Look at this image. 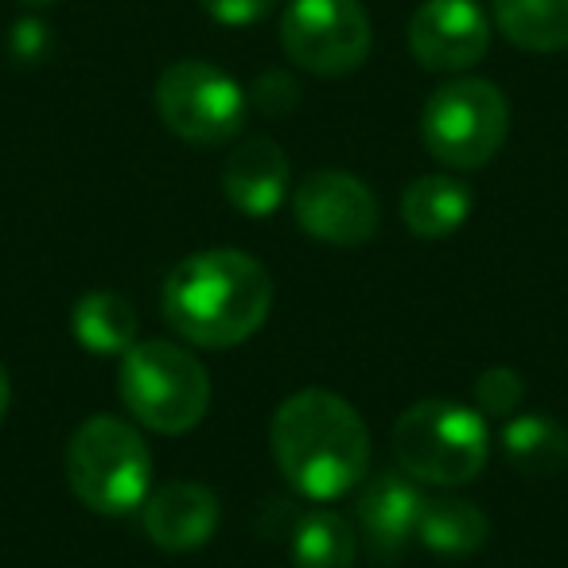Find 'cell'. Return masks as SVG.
I'll return each mask as SVG.
<instances>
[{"instance_id":"1","label":"cell","mask_w":568,"mask_h":568,"mask_svg":"<svg viewBox=\"0 0 568 568\" xmlns=\"http://www.w3.org/2000/svg\"><path fill=\"white\" fill-rule=\"evenodd\" d=\"M164 320L183 343L226 351L253 339L273 308V276L242 250H203L168 273Z\"/></svg>"},{"instance_id":"2","label":"cell","mask_w":568,"mask_h":568,"mask_svg":"<svg viewBox=\"0 0 568 568\" xmlns=\"http://www.w3.org/2000/svg\"><path fill=\"white\" fill-rule=\"evenodd\" d=\"M268 448L281 475L304 498H339L371 475V428L347 397L301 389L273 413Z\"/></svg>"},{"instance_id":"3","label":"cell","mask_w":568,"mask_h":568,"mask_svg":"<svg viewBox=\"0 0 568 568\" xmlns=\"http://www.w3.org/2000/svg\"><path fill=\"white\" fill-rule=\"evenodd\" d=\"M67 483L87 510L121 518L152 495V452L129 420L98 413L67 440Z\"/></svg>"},{"instance_id":"4","label":"cell","mask_w":568,"mask_h":568,"mask_svg":"<svg viewBox=\"0 0 568 568\" xmlns=\"http://www.w3.org/2000/svg\"><path fill=\"white\" fill-rule=\"evenodd\" d=\"M118 386L125 409L160 436H183L211 409V374L187 347L141 339L121 355Z\"/></svg>"},{"instance_id":"5","label":"cell","mask_w":568,"mask_h":568,"mask_svg":"<svg viewBox=\"0 0 568 568\" xmlns=\"http://www.w3.org/2000/svg\"><path fill=\"white\" fill-rule=\"evenodd\" d=\"M394 456L409 479L428 487H464L487 467L490 433L479 409L428 397L397 417Z\"/></svg>"},{"instance_id":"6","label":"cell","mask_w":568,"mask_h":568,"mask_svg":"<svg viewBox=\"0 0 568 568\" xmlns=\"http://www.w3.org/2000/svg\"><path fill=\"white\" fill-rule=\"evenodd\" d=\"M510 133V102L487 79H459L433 90L420 113V141L436 164L452 172H475L503 152Z\"/></svg>"},{"instance_id":"7","label":"cell","mask_w":568,"mask_h":568,"mask_svg":"<svg viewBox=\"0 0 568 568\" xmlns=\"http://www.w3.org/2000/svg\"><path fill=\"white\" fill-rule=\"evenodd\" d=\"M156 113L180 141L214 149V144L234 141L245 129L250 98L245 90L203 59H180L156 79Z\"/></svg>"},{"instance_id":"8","label":"cell","mask_w":568,"mask_h":568,"mask_svg":"<svg viewBox=\"0 0 568 568\" xmlns=\"http://www.w3.org/2000/svg\"><path fill=\"white\" fill-rule=\"evenodd\" d=\"M281 48L301 71L343 79L371 59L374 28L358 0H288L281 17Z\"/></svg>"},{"instance_id":"9","label":"cell","mask_w":568,"mask_h":568,"mask_svg":"<svg viewBox=\"0 0 568 568\" xmlns=\"http://www.w3.org/2000/svg\"><path fill=\"white\" fill-rule=\"evenodd\" d=\"M293 214L301 230L327 245H363L378 234V199L358 175L339 168H320L304 175L293 195Z\"/></svg>"},{"instance_id":"10","label":"cell","mask_w":568,"mask_h":568,"mask_svg":"<svg viewBox=\"0 0 568 568\" xmlns=\"http://www.w3.org/2000/svg\"><path fill=\"white\" fill-rule=\"evenodd\" d=\"M405 40L425 71L464 74L490 51V20L475 0H425Z\"/></svg>"},{"instance_id":"11","label":"cell","mask_w":568,"mask_h":568,"mask_svg":"<svg viewBox=\"0 0 568 568\" xmlns=\"http://www.w3.org/2000/svg\"><path fill=\"white\" fill-rule=\"evenodd\" d=\"M144 534L164 552H195L214 537L222 521V503L211 487L195 479H175L152 490L141 506Z\"/></svg>"},{"instance_id":"12","label":"cell","mask_w":568,"mask_h":568,"mask_svg":"<svg viewBox=\"0 0 568 568\" xmlns=\"http://www.w3.org/2000/svg\"><path fill=\"white\" fill-rule=\"evenodd\" d=\"M420 506H425V495H420L417 479H409L402 467L397 471L366 475L355 510L374 557L394 560L409 545V537L417 534Z\"/></svg>"},{"instance_id":"13","label":"cell","mask_w":568,"mask_h":568,"mask_svg":"<svg viewBox=\"0 0 568 568\" xmlns=\"http://www.w3.org/2000/svg\"><path fill=\"white\" fill-rule=\"evenodd\" d=\"M288 191V156L268 136H250L226 156L222 168V195L230 206L250 219H265L284 203Z\"/></svg>"},{"instance_id":"14","label":"cell","mask_w":568,"mask_h":568,"mask_svg":"<svg viewBox=\"0 0 568 568\" xmlns=\"http://www.w3.org/2000/svg\"><path fill=\"white\" fill-rule=\"evenodd\" d=\"M471 214V191L456 175H420L405 187L402 219L417 237H448Z\"/></svg>"},{"instance_id":"15","label":"cell","mask_w":568,"mask_h":568,"mask_svg":"<svg viewBox=\"0 0 568 568\" xmlns=\"http://www.w3.org/2000/svg\"><path fill=\"white\" fill-rule=\"evenodd\" d=\"M417 537L428 552H440V557H471L487 545L490 521L487 514L475 503L456 495L425 498L417 518Z\"/></svg>"},{"instance_id":"16","label":"cell","mask_w":568,"mask_h":568,"mask_svg":"<svg viewBox=\"0 0 568 568\" xmlns=\"http://www.w3.org/2000/svg\"><path fill=\"white\" fill-rule=\"evenodd\" d=\"M71 332L90 355H125L136 343V312L113 288H94L74 301Z\"/></svg>"},{"instance_id":"17","label":"cell","mask_w":568,"mask_h":568,"mask_svg":"<svg viewBox=\"0 0 568 568\" xmlns=\"http://www.w3.org/2000/svg\"><path fill=\"white\" fill-rule=\"evenodd\" d=\"M503 452L521 475L549 479L568 464V428L549 413H521L503 425Z\"/></svg>"},{"instance_id":"18","label":"cell","mask_w":568,"mask_h":568,"mask_svg":"<svg viewBox=\"0 0 568 568\" xmlns=\"http://www.w3.org/2000/svg\"><path fill=\"white\" fill-rule=\"evenodd\" d=\"M495 24L514 48L552 55L568 48V0H495Z\"/></svg>"},{"instance_id":"19","label":"cell","mask_w":568,"mask_h":568,"mask_svg":"<svg viewBox=\"0 0 568 568\" xmlns=\"http://www.w3.org/2000/svg\"><path fill=\"white\" fill-rule=\"evenodd\" d=\"M355 529L335 510H308L296 521L293 565L296 568H355Z\"/></svg>"},{"instance_id":"20","label":"cell","mask_w":568,"mask_h":568,"mask_svg":"<svg viewBox=\"0 0 568 568\" xmlns=\"http://www.w3.org/2000/svg\"><path fill=\"white\" fill-rule=\"evenodd\" d=\"M521 397H526V382L510 366H490L475 378V405H479L483 417L510 420L518 413Z\"/></svg>"},{"instance_id":"21","label":"cell","mask_w":568,"mask_h":568,"mask_svg":"<svg viewBox=\"0 0 568 568\" xmlns=\"http://www.w3.org/2000/svg\"><path fill=\"white\" fill-rule=\"evenodd\" d=\"M250 102L257 105L265 118H284V113H293L296 105H301V82L284 71H265L253 82Z\"/></svg>"},{"instance_id":"22","label":"cell","mask_w":568,"mask_h":568,"mask_svg":"<svg viewBox=\"0 0 568 568\" xmlns=\"http://www.w3.org/2000/svg\"><path fill=\"white\" fill-rule=\"evenodd\" d=\"M281 0H203V9L211 20L226 28H250L257 20H265Z\"/></svg>"},{"instance_id":"23","label":"cell","mask_w":568,"mask_h":568,"mask_svg":"<svg viewBox=\"0 0 568 568\" xmlns=\"http://www.w3.org/2000/svg\"><path fill=\"white\" fill-rule=\"evenodd\" d=\"M9 48H12V55H17L20 63H40V59L51 51L48 24H43V20H36V17L20 20V24L12 28V36H9Z\"/></svg>"},{"instance_id":"24","label":"cell","mask_w":568,"mask_h":568,"mask_svg":"<svg viewBox=\"0 0 568 568\" xmlns=\"http://www.w3.org/2000/svg\"><path fill=\"white\" fill-rule=\"evenodd\" d=\"M9 402H12V378H9V371H4V363H0V420L9 413Z\"/></svg>"},{"instance_id":"25","label":"cell","mask_w":568,"mask_h":568,"mask_svg":"<svg viewBox=\"0 0 568 568\" xmlns=\"http://www.w3.org/2000/svg\"><path fill=\"white\" fill-rule=\"evenodd\" d=\"M24 4H55V0H24Z\"/></svg>"}]
</instances>
